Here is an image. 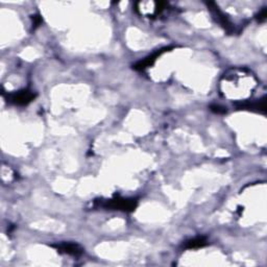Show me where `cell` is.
I'll return each instance as SVG.
<instances>
[{
	"label": "cell",
	"mask_w": 267,
	"mask_h": 267,
	"mask_svg": "<svg viewBox=\"0 0 267 267\" xmlns=\"http://www.w3.org/2000/svg\"><path fill=\"white\" fill-rule=\"evenodd\" d=\"M259 86V79L246 67H232L220 77L218 90L220 95L236 104L251 99Z\"/></svg>",
	"instance_id": "6da1fadb"
},
{
	"label": "cell",
	"mask_w": 267,
	"mask_h": 267,
	"mask_svg": "<svg viewBox=\"0 0 267 267\" xmlns=\"http://www.w3.org/2000/svg\"><path fill=\"white\" fill-rule=\"evenodd\" d=\"M138 206V202L135 198H125L116 195L109 199H98L94 200L93 207L104 208L108 210H117L122 212H132Z\"/></svg>",
	"instance_id": "7a4b0ae2"
},
{
	"label": "cell",
	"mask_w": 267,
	"mask_h": 267,
	"mask_svg": "<svg viewBox=\"0 0 267 267\" xmlns=\"http://www.w3.org/2000/svg\"><path fill=\"white\" fill-rule=\"evenodd\" d=\"M169 5L163 2H138L135 4V11L141 17L156 19L168 10Z\"/></svg>",
	"instance_id": "3957f363"
},
{
	"label": "cell",
	"mask_w": 267,
	"mask_h": 267,
	"mask_svg": "<svg viewBox=\"0 0 267 267\" xmlns=\"http://www.w3.org/2000/svg\"><path fill=\"white\" fill-rule=\"evenodd\" d=\"M35 93L32 90L24 89L18 92L9 93L7 95V99L10 103L16 105H26L35 99Z\"/></svg>",
	"instance_id": "277c9868"
},
{
	"label": "cell",
	"mask_w": 267,
	"mask_h": 267,
	"mask_svg": "<svg viewBox=\"0 0 267 267\" xmlns=\"http://www.w3.org/2000/svg\"><path fill=\"white\" fill-rule=\"evenodd\" d=\"M51 246L55 247L59 252L65 253V255L73 256V257L81 256L84 252V248L81 245L77 243H72V242H62L58 244H53Z\"/></svg>",
	"instance_id": "5b68a950"
},
{
	"label": "cell",
	"mask_w": 267,
	"mask_h": 267,
	"mask_svg": "<svg viewBox=\"0 0 267 267\" xmlns=\"http://www.w3.org/2000/svg\"><path fill=\"white\" fill-rule=\"evenodd\" d=\"M236 108L238 110H246L251 112H258V113H265L266 112V100L265 97L259 100H247L242 103L236 104Z\"/></svg>",
	"instance_id": "8992f818"
},
{
	"label": "cell",
	"mask_w": 267,
	"mask_h": 267,
	"mask_svg": "<svg viewBox=\"0 0 267 267\" xmlns=\"http://www.w3.org/2000/svg\"><path fill=\"white\" fill-rule=\"evenodd\" d=\"M168 50H169V48H163V49H160V50L154 52L152 56H150L146 59H144L143 61H140L139 63H137L135 66H134V69L138 70V71L145 70L146 68H149V67L153 66L156 63V61L159 59V57H161L164 52H166Z\"/></svg>",
	"instance_id": "52a82bcc"
},
{
	"label": "cell",
	"mask_w": 267,
	"mask_h": 267,
	"mask_svg": "<svg viewBox=\"0 0 267 267\" xmlns=\"http://www.w3.org/2000/svg\"><path fill=\"white\" fill-rule=\"evenodd\" d=\"M206 244H207V239H206V237L198 236V237H195L193 239L188 240V241H186L184 247L186 249H195V248L204 247Z\"/></svg>",
	"instance_id": "ba28073f"
},
{
	"label": "cell",
	"mask_w": 267,
	"mask_h": 267,
	"mask_svg": "<svg viewBox=\"0 0 267 267\" xmlns=\"http://www.w3.org/2000/svg\"><path fill=\"white\" fill-rule=\"evenodd\" d=\"M210 108H211V110H212L213 112H215V113H217V114L226 113L225 108H223V106H221V105H219V104H212V105L210 106Z\"/></svg>",
	"instance_id": "9c48e42d"
}]
</instances>
